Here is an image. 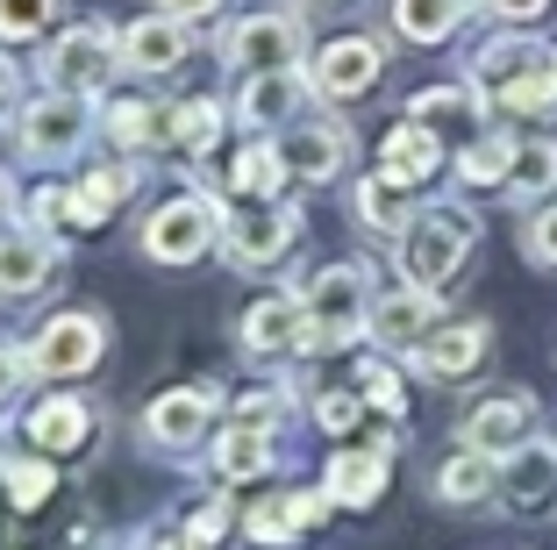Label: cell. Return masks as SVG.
<instances>
[{
    "label": "cell",
    "instance_id": "obj_28",
    "mask_svg": "<svg viewBox=\"0 0 557 550\" xmlns=\"http://www.w3.org/2000/svg\"><path fill=\"white\" fill-rule=\"evenodd\" d=\"M286 150H272V144H244V158L230 164V194L236 200H278V186H286Z\"/></svg>",
    "mask_w": 557,
    "mask_h": 550
},
{
    "label": "cell",
    "instance_id": "obj_34",
    "mask_svg": "<svg viewBox=\"0 0 557 550\" xmlns=\"http://www.w3.org/2000/svg\"><path fill=\"white\" fill-rule=\"evenodd\" d=\"M493 108H500V114H557V65H543V72H529V80L500 86Z\"/></svg>",
    "mask_w": 557,
    "mask_h": 550
},
{
    "label": "cell",
    "instance_id": "obj_17",
    "mask_svg": "<svg viewBox=\"0 0 557 550\" xmlns=\"http://www.w3.org/2000/svg\"><path fill=\"white\" fill-rule=\"evenodd\" d=\"M329 508H336L329 493H272V501H258L244 515V536H250V543H264V550H286L300 529H314Z\"/></svg>",
    "mask_w": 557,
    "mask_h": 550
},
{
    "label": "cell",
    "instance_id": "obj_25",
    "mask_svg": "<svg viewBox=\"0 0 557 550\" xmlns=\"http://www.w3.org/2000/svg\"><path fill=\"white\" fill-rule=\"evenodd\" d=\"M414 215H422V208L408 200V186H400V179L372 172V179L358 186V222L372 229V236H394V243H400V236H408V222H414Z\"/></svg>",
    "mask_w": 557,
    "mask_h": 550
},
{
    "label": "cell",
    "instance_id": "obj_16",
    "mask_svg": "<svg viewBox=\"0 0 557 550\" xmlns=\"http://www.w3.org/2000/svg\"><path fill=\"white\" fill-rule=\"evenodd\" d=\"M308 308H300V293H272L258 308L244 315V351L250 357H286V351H308Z\"/></svg>",
    "mask_w": 557,
    "mask_h": 550
},
{
    "label": "cell",
    "instance_id": "obj_1",
    "mask_svg": "<svg viewBox=\"0 0 557 550\" xmlns=\"http://www.w3.org/2000/svg\"><path fill=\"white\" fill-rule=\"evenodd\" d=\"M472 243H479V222L465 208H422L408 222V236H400V272H408V286L443 293L450 279L465 272Z\"/></svg>",
    "mask_w": 557,
    "mask_h": 550
},
{
    "label": "cell",
    "instance_id": "obj_29",
    "mask_svg": "<svg viewBox=\"0 0 557 550\" xmlns=\"http://www.w3.org/2000/svg\"><path fill=\"white\" fill-rule=\"evenodd\" d=\"M214 465H222V479H258V472H272V465H278L272 429H250V421L222 429V443H214Z\"/></svg>",
    "mask_w": 557,
    "mask_h": 550
},
{
    "label": "cell",
    "instance_id": "obj_41",
    "mask_svg": "<svg viewBox=\"0 0 557 550\" xmlns=\"http://www.w3.org/2000/svg\"><path fill=\"white\" fill-rule=\"evenodd\" d=\"M314 421H322L329 437H350L364 421V393H322V401H314Z\"/></svg>",
    "mask_w": 557,
    "mask_h": 550
},
{
    "label": "cell",
    "instance_id": "obj_37",
    "mask_svg": "<svg viewBox=\"0 0 557 550\" xmlns=\"http://www.w3.org/2000/svg\"><path fill=\"white\" fill-rule=\"evenodd\" d=\"M0 479H8V501L22 508V515H29V508H44L50 501V465H36V457H8V465H0Z\"/></svg>",
    "mask_w": 557,
    "mask_h": 550
},
{
    "label": "cell",
    "instance_id": "obj_47",
    "mask_svg": "<svg viewBox=\"0 0 557 550\" xmlns=\"http://www.w3.org/2000/svg\"><path fill=\"white\" fill-rule=\"evenodd\" d=\"M8 86H15V65H8V58H0V100H8Z\"/></svg>",
    "mask_w": 557,
    "mask_h": 550
},
{
    "label": "cell",
    "instance_id": "obj_11",
    "mask_svg": "<svg viewBox=\"0 0 557 550\" xmlns=\"http://www.w3.org/2000/svg\"><path fill=\"white\" fill-rule=\"evenodd\" d=\"M386 72V50L372 36H336V44L314 58V94L322 100H364Z\"/></svg>",
    "mask_w": 557,
    "mask_h": 550
},
{
    "label": "cell",
    "instance_id": "obj_9",
    "mask_svg": "<svg viewBox=\"0 0 557 550\" xmlns=\"http://www.w3.org/2000/svg\"><path fill=\"white\" fill-rule=\"evenodd\" d=\"M529 429H536V401H529V393H486V401L458 421V437L486 457H515L529 443Z\"/></svg>",
    "mask_w": 557,
    "mask_h": 550
},
{
    "label": "cell",
    "instance_id": "obj_19",
    "mask_svg": "<svg viewBox=\"0 0 557 550\" xmlns=\"http://www.w3.org/2000/svg\"><path fill=\"white\" fill-rule=\"evenodd\" d=\"M543 65H557L550 50L536 44V36H493L486 50L472 58V86L479 94H500V86H515V80H529V72H543Z\"/></svg>",
    "mask_w": 557,
    "mask_h": 550
},
{
    "label": "cell",
    "instance_id": "obj_44",
    "mask_svg": "<svg viewBox=\"0 0 557 550\" xmlns=\"http://www.w3.org/2000/svg\"><path fill=\"white\" fill-rule=\"evenodd\" d=\"M29 372H36L29 357H22V351H8V343H0V407H8V401H15V393H22V379H29Z\"/></svg>",
    "mask_w": 557,
    "mask_h": 550
},
{
    "label": "cell",
    "instance_id": "obj_43",
    "mask_svg": "<svg viewBox=\"0 0 557 550\" xmlns=\"http://www.w3.org/2000/svg\"><path fill=\"white\" fill-rule=\"evenodd\" d=\"M222 529H230V501H208V508L194 515V529H186V543L214 550V543H222Z\"/></svg>",
    "mask_w": 557,
    "mask_h": 550
},
{
    "label": "cell",
    "instance_id": "obj_38",
    "mask_svg": "<svg viewBox=\"0 0 557 550\" xmlns=\"http://www.w3.org/2000/svg\"><path fill=\"white\" fill-rule=\"evenodd\" d=\"M58 0H0V44H29V36L50 29Z\"/></svg>",
    "mask_w": 557,
    "mask_h": 550
},
{
    "label": "cell",
    "instance_id": "obj_18",
    "mask_svg": "<svg viewBox=\"0 0 557 550\" xmlns=\"http://www.w3.org/2000/svg\"><path fill=\"white\" fill-rule=\"evenodd\" d=\"M386 457H394L386 437L364 443V451H336L329 457V501L336 508H372L379 493H386Z\"/></svg>",
    "mask_w": 557,
    "mask_h": 550
},
{
    "label": "cell",
    "instance_id": "obj_2",
    "mask_svg": "<svg viewBox=\"0 0 557 550\" xmlns=\"http://www.w3.org/2000/svg\"><path fill=\"white\" fill-rule=\"evenodd\" d=\"M308 308V351H329V343H350L358 329H372V272L364 265H322L300 293Z\"/></svg>",
    "mask_w": 557,
    "mask_h": 550
},
{
    "label": "cell",
    "instance_id": "obj_31",
    "mask_svg": "<svg viewBox=\"0 0 557 550\" xmlns=\"http://www.w3.org/2000/svg\"><path fill=\"white\" fill-rule=\"evenodd\" d=\"M500 194H515V200H550L557 194V136H536V144L515 150V172H508Z\"/></svg>",
    "mask_w": 557,
    "mask_h": 550
},
{
    "label": "cell",
    "instance_id": "obj_22",
    "mask_svg": "<svg viewBox=\"0 0 557 550\" xmlns=\"http://www.w3.org/2000/svg\"><path fill=\"white\" fill-rule=\"evenodd\" d=\"M29 443H36V451H50V457L86 451V443H94V407H86V401H72V393L44 401V407L29 415Z\"/></svg>",
    "mask_w": 557,
    "mask_h": 550
},
{
    "label": "cell",
    "instance_id": "obj_21",
    "mask_svg": "<svg viewBox=\"0 0 557 550\" xmlns=\"http://www.w3.org/2000/svg\"><path fill=\"white\" fill-rule=\"evenodd\" d=\"M436 164H443V136L429 130V122H414V114L400 122L394 136H386V144H379V172L400 179V186H422Z\"/></svg>",
    "mask_w": 557,
    "mask_h": 550
},
{
    "label": "cell",
    "instance_id": "obj_27",
    "mask_svg": "<svg viewBox=\"0 0 557 550\" xmlns=\"http://www.w3.org/2000/svg\"><path fill=\"white\" fill-rule=\"evenodd\" d=\"M472 0H394V29L408 44H450Z\"/></svg>",
    "mask_w": 557,
    "mask_h": 550
},
{
    "label": "cell",
    "instance_id": "obj_12",
    "mask_svg": "<svg viewBox=\"0 0 557 550\" xmlns=\"http://www.w3.org/2000/svg\"><path fill=\"white\" fill-rule=\"evenodd\" d=\"M214 407H222L214 387H172V393L150 401L144 429H150V443H164V451H186V443H200L214 429Z\"/></svg>",
    "mask_w": 557,
    "mask_h": 550
},
{
    "label": "cell",
    "instance_id": "obj_20",
    "mask_svg": "<svg viewBox=\"0 0 557 550\" xmlns=\"http://www.w3.org/2000/svg\"><path fill=\"white\" fill-rule=\"evenodd\" d=\"M350 158V136L336 130V122H300L294 136H286V172L308 179V186H322V179H336Z\"/></svg>",
    "mask_w": 557,
    "mask_h": 550
},
{
    "label": "cell",
    "instance_id": "obj_6",
    "mask_svg": "<svg viewBox=\"0 0 557 550\" xmlns=\"http://www.w3.org/2000/svg\"><path fill=\"white\" fill-rule=\"evenodd\" d=\"M214 236H222V208H214L208 194H180V200H164V208L144 222V258L194 265V258L214 250Z\"/></svg>",
    "mask_w": 557,
    "mask_h": 550
},
{
    "label": "cell",
    "instance_id": "obj_13",
    "mask_svg": "<svg viewBox=\"0 0 557 550\" xmlns=\"http://www.w3.org/2000/svg\"><path fill=\"white\" fill-rule=\"evenodd\" d=\"M86 136V94H44L15 114V144L36 150V158H58Z\"/></svg>",
    "mask_w": 557,
    "mask_h": 550
},
{
    "label": "cell",
    "instance_id": "obj_26",
    "mask_svg": "<svg viewBox=\"0 0 557 550\" xmlns=\"http://www.w3.org/2000/svg\"><path fill=\"white\" fill-rule=\"evenodd\" d=\"M294 108H300V80H294V72H258V80L244 86V100H236L244 130H278Z\"/></svg>",
    "mask_w": 557,
    "mask_h": 550
},
{
    "label": "cell",
    "instance_id": "obj_8",
    "mask_svg": "<svg viewBox=\"0 0 557 550\" xmlns=\"http://www.w3.org/2000/svg\"><path fill=\"white\" fill-rule=\"evenodd\" d=\"M500 501H508V515L536 522L557 508V443H536L529 437L515 457H500Z\"/></svg>",
    "mask_w": 557,
    "mask_h": 550
},
{
    "label": "cell",
    "instance_id": "obj_40",
    "mask_svg": "<svg viewBox=\"0 0 557 550\" xmlns=\"http://www.w3.org/2000/svg\"><path fill=\"white\" fill-rule=\"evenodd\" d=\"M522 250H529L536 265H550V272H557V200H543V208L522 222Z\"/></svg>",
    "mask_w": 557,
    "mask_h": 550
},
{
    "label": "cell",
    "instance_id": "obj_48",
    "mask_svg": "<svg viewBox=\"0 0 557 550\" xmlns=\"http://www.w3.org/2000/svg\"><path fill=\"white\" fill-rule=\"evenodd\" d=\"M0 222H8V179H0Z\"/></svg>",
    "mask_w": 557,
    "mask_h": 550
},
{
    "label": "cell",
    "instance_id": "obj_36",
    "mask_svg": "<svg viewBox=\"0 0 557 550\" xmlns=\"http://www.w3.org/2000/svg\"><path fill=\"white\" fill-rule=\"evenodd\" d=\"M129 186H136V172H122V164H115V172H94V179H86V186H79L86 229H94V222H108V215H115L122 200H129Z\"/></svg>",
    "mask_w": 557,
    "mask_h": 550
},
{
    "label": "cell",
    "instance_id": "obj_15",
    "mask_svg": "<svg viewBox=\"0 0 557 550\" xmlns=\"http://www.w3.org/2000/svg\"><path fill=\"white\" fill-rule=\"evenodd\" d=\"M443 322V308H436V293L429 286H400V293H386V301H372V337L386 343V351H422V337Z\"/></svg>",
    "mask_w": 557,
    "mask_h": 550
},
{
    "label": "cell",
    "instance_id": "obj_24",
    "mask_svg": "<svg viewBox=\"0 0 557 550\" xmlns=\"http://www.w3.org/2000/svg\"><path fill=\"white\" fill-rule=\"evenodd\" d=\"M50 279V236H36V229H0V301H22V293H36Z\"/></svg>",
    "mask_w": 557,
    "mask_h": 550
},
{
    "label": "cell",
    "instance_id": "obj_42",
    "mask_svg": "<svg viewBox=\"0 0 557 550\" xmlns=\"http://www.w3.org/2000/svg\"><path fill=\"white\" fill-rule=\"evenodd\" d=\"M278 415H286V393H244L236 401V421H250V429H272Z\"/></svg>",
    "mask_w": 557,
    "mask_h": 550
},
{
    "label": "cell",
    "instance_id": "obj_32",
    "mask_svg": "<svg viewBox=\"0 0 557 550\" xmlns=\"http://www.w3.org/2000/svg\"><path fill=\"white\" fill-rule=\"evenodd\" d=\"M108 130H115V144L150 150V144H172V114L150 108V100H115L108 108Z\"/></svg>",
    "mask_w": 557,
    "mask_h": 550
},
{
    "label": "cell",
    "instance_id": "obj_5",
    "mask_svg": "<svg viewBox=\"0 0 557 550\" xmlns=\"http://www.w3.org/2000/svg\"><path fill=\"white\" fill-rule=\"evenodd\" d=\"M122 65V36H108L100 22H79L44 50V86L50 94H100Z\"/></svg>",
    "mask_w": 557,
    "mask_h": 550
},
{
    "label": "cell",
    "instance_id": "obj_30",
    "mask_svg": "<svg viewBox=\"0 0 557 550\" xmlns=\"http://www.w3.org/2000/svg\"><path fill=\"white\" fill-rule=\"evenodd\" d=\"M515 136L508 130H486V136H472L465 144V158H458V179L465 186H508V172H515Z\"/></svg>",
    "mask_w": 557,
    "mask_h": 550
},
{
    "label": "cell",
    "instance_id": "obj_45",
    "mask_svg": "<svg viewBox=\"0 0 557 550\" xmlns=\"http://www.w3.org/2000/svg\"><path fill=\"white\" fill-rule=\"evenodd\" d=\"M486 8H493L500 22H536L543 8H550V0H486Z\"/></svg>",
    "mask_w": 557,
    "mask_h": 550
},
{
    "label": "cell",
    "instance_id": "obj_39",
    "mask_svg": "<svg viewBox=\"0 0 557 550\" xmlns=\"http://www.w3.org/2000/svg\"><path fill=\"white\" fill-rule=\"evenodd\" d=\"M358 393L379 407V415H400V407H408V393H400V372H394V365H379V357H372V365H358Z\"/></svg>",
    "mask_w": 557,
    "mask_h": 550
},
{
    "label": "cell",
    "instance_id": "obj_10",
    "mask_svg": "<svg viewBox=\"0 0 557 550\" xmlns=\"http://www.w3.org/2000/svg\"><path fill=\"white\" fill-rule=\"evenodd\" d=\"M493 351V329L486 322H436L414 351V372L436 379V387H458V379L479 372V357Z\"/></svg>",
    "mask_w": 557,
    "mask_h": 550
},
{
    "label": "cell",
    "instance_id": "obj_23",
    "mask_svg": "<svg viewBox=\"0 0 557 550\" xmlns=\"http://www.w3.org/2000/svg\"><path fill=\"white\" fill-rule=\"evenodd\" d=\"M493 493H500V457H486V451L465 443L458 457H443V465H436V501L479 508V501H493Z\"/></svg>",
    "mask_w": 557,
    "mask_h": 550
},
{
    "label": "cell",
    "instance_id": "obj_49",
    "mask_svg": "<svg viewBox=\"0 0 557 550\" xmlns=\"http://www.w3.org/2000/svg\"><path fill=\"white\" fill-rule=\"evenodd\" d=\"M172 550H200V543H172Z\"/></svg>",
    "mask_w": 557,
    "mask_h": 550
},
{
    "label": "cell",
    "instance_id": "obj_4",
    "mask_svg": "<svg viewBox=\"0 0 557 550\" xmlns=\"http://www.w3.org/2000/svg\"><path fill=\"white\" fill-rule=\"evenodd\" d=\"M300 50H308V29L300 15H244L222 29V65L258 80V72H294Z\"/></svg>",
    "mask_w": 557,
    "mask_h": 550
},
{
    "label": "cell",
    "instance_id": "obj_46",
    "mask_svg": "<svg viewBox=\"0 0 557 550\" xmlns=\"http://www.w3.org/2000/svg\"><path fill=\"white\" fill-rule=\"evenodd\" d=\"M164 15H180V22H194V15H214V8H222V0H158Z\"/></svg>",
    "mask_w": 557,
    "mask_h": 550
},
{
    "label": "cell",
    "instance_id": "obj_35",
    "mask_svg": "<svg viewBox=\"0 0 557 550\" xmlns=\"http://www.w3.org/2000/svg\"><path fill=\"white\" fill-rule=\"evenodd\" d=\"M29 215H36V229L44 236H79L86 229V208H79V194H65V186H36V200H29Z\"/></svg>",
    "mask_w": 557,
    "mask_h": 550
},
{
    "label": "cell",
    "instance_id": "obj_14",
    "mask_svg": "<svg viewBox=\"0 0 557 550\" xmlns=\"http://www.w3.org/2000/svg\"><path fill=\"white\" fill-rule=\"evenodd\" d=\"M186 50H194V29H186L180 15H144V22L122 29V65L150 72V80H158V72H180Z\"/></svg>",
    "mask_w": 557,
    "mask_h": 550
},
{
    "label": "cell",
    "instance_id": "obj_3",
    "mask_svg": "<svg viewBox=\"0 0 557 550\" xmlns=\"http://www.w3.org/2000/svg\"><path fill=\"white\" fill-rule=\"evenodd\" d=\"M300 236V215L286 208V200H230L222 208V250H230V265H278L286 250H294Z\"/></svg>",
    "mask_w": 557,
    "mask_h": 550
},
{
    "label": "cell",
    "instance_id": "obj_33",
    "mask_svg": "<svg viewBox=\"0 0 557 550\" xmlns=\"http://www.w3.org/2000/svg\"><path fill=\"white\" fill-rule=\"evenodd\" d=\"M172 144H186L194 158L222 144V100H180L172 108Z\"/></svg>",
    "mask_w": 557,
    "mask_h": 550
},
{
    "label": "cell",
    "instance_id": "obj_7",
    "mask_svg": "<svg viewBox=\"0 0 557 550\" xmlns=\"http://www.w3.org/2000/svg\"><path fill=\"white\" fill-rule=\"evenodd\" d=\"M100 351H108V329H100V315L86 308H65V315H50L44 337L29 343V365L44 379H86L100 365Z\"/></svg>",
    "mask_w": 557,
    "mask_h": 550
}]
</instances>
